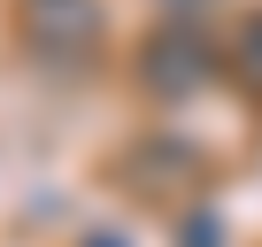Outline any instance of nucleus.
Segmentation results:
<instances>
[{
  "mask_svg": "<svg viewBox=\"0 0 262 247\" xmlns=\"http://www.w3.org/2000/svg\"><path fill=\"white\" fill-rule=\"evenodd\" d=\"M85 247H123V239H108V232H93V239H85Z\"/></svg>",
  "mask_w": 262,
  "mask_h": 247,
  "instance_id": "1",
  "label": "nucleus"
}]
</instances>
